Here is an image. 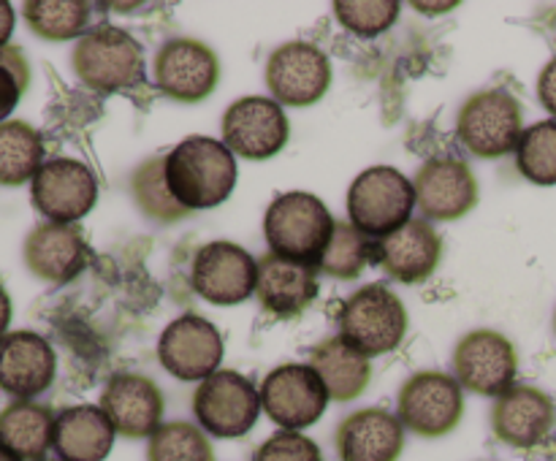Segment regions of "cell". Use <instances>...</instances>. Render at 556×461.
<instances>
[{"label": "cell", "mask_w": 556, "mask_h": 461, "mask_svg": "<svg viewBox=\"0 0 556 461\" xmlns=\"http://www.w3.org/2000/svg\"><path fill=\"white\" fill-rule=\"evenodd\" d=\"M554 331H556V312H554Z\"/></svg>", "instance_id": "b9f144b4"}, {"label": "cell", "mask_w": 556, "mask_h": 461, "mask_svg": "<svg viewBox=\"0 0 556 461\" xmlns=\"http://www.w3.org/2000/svg\"><path fill=\"white\" fill-rule=\"evenodd\" d=\"M454 377L462 388L478 396H503L516 385L519 356L514 342L492 329L470 331L454 347Z\"/></svg>", "instance_id": "30bf717a"}, {"label": "cell", "mask_w": 556, "mask_h": 461, "mask_svg": "<svg viewBox=\"0 0 556 461\" xmlns=\"http://www.w3.org/2000/svg\"><path fill=\"white\" fill-rule=\"evenodd\" d=\"M92 5L85 0H30L22 5L27 27L43 41L81 38L90 25Z\"/></svg>", "instance_id": "f1b7e54d"}, {"label": "cell", "mask_w": 556, "mask_h": 461, "mask_svg": "<svg viewBox=\"0 0 556 461\" xmlns=\"http://www.w3.org/2000/svg\"><path fill=\"white\" fill-rule=\"evenodd\" d=\"M378 264L394 277L396 282L416 285L434 274L443 258V239L427 220H410L400 231L378 239L372 247Z\"/></svg>", "instance_id": "603a6c76"}, {"label": "cell", "mask_w": 556, "mask_h": 461, "mask_svg": "<svg viewBox=\"0 0 556 461\" xmlns=\"http://www.w3.org/2000/svg\"><path fill=\"white\" fill-rule=\"evenodd\" d=\"M266 85L280 106H313L329 92L331 63L309 41H288L266 63Z\"/></svg>", "instance_id": "5bb4252c"}, {"label": "cell", "mask_w": 556, "mask_h": 461, "mask_svg": "<svg viewBox=\"0 0 556 461\" xmlns=\"http://www.w3.org/2000/svg\"><path fill=\"white\" fill-rule=\"evenodd\" d=\"M407 334V309L383 282L353 293L340 312V336L367 358L396 350Z\"/></svg>", "instance_id": "5b68a950"}, {"label": "cell", "mask_w": 556, "mask_h": 461, "mask_svg": "<svg viewBox=\"0 0 556 461\" xmlns=\"http://www.w3.org/2000/svg\"><path fill=\"white\" fill-rule=\"evenodd\" d=\"M98 407L106 412L114 432L128 439H144L161 426L163 394L144 374L123 372L109 380Z\"/></svg>", "instance_id": "ffe728a7"}, {"label": "cell", "mask_w": 556, "mask_h": 461, "mask_svg": "<svg viewBox=\"0 0 556 461\" xmlns=\"http://www.w3.org/2000/svg\"><path fill=\"white\" fill-rule=\"evenodd\" d=\"M258 282V264L233 242H210L195 253L190 285L204 302L231 307L248 302Z\"/></svg>", "instance_id": "2e32d148"}, {"label": "cell", "mask_w": 556, "mask_h": 461, "mask_svg": "<svg viewBox=\"0 0 556 461\" xmlns=\"http://www.w3.org/2000/svg\"><path fill=\"white\" fill-rule=\"evenodd\" d=\"M14 5L5 3V0H0V49L9 47V38L11 33H14Z\"/></svg>", "instance_id": "74e56055"}, {"label": "cell", "mask_w": 556, "mask_h": 461, "mask_svg": "<svg viewBox=\"0 0 556 461\" xmlns=\"http://www.w3.org/2000/svg\"><path fill=\"white\" fill-rule=\"evenodd\" d=\"M11 323V298L5 293V287L0 285V336H5V329Z\"/></svg>", "instance_id": "f35d334b"}, {"label": "cell", "mask_w": 556, "mask_h": 461, "mask_svg": "<svg viewBox=\"0 0 556 461\" xmlns=\"http://www.w3.org/2000/svg\"><path fill=\"white\" fill-rule=\"evenodd\" d=\"M253 461H324L318 445L302 432H277L255 450Z\"/></svg>", "instance_id": "d590c367"}, {"label": "cell", "mask_w": 556, "mask_h": 461, "mask_svg": "<svg viewBox=\"0 0 556 461\" xmlns=\"http://www.w3.org/2000/svg\"><path fill=\"white\" fill-rule=\"evenodd\" d=\"M30 85V65L20 47L0 49V123H9L11 112Z\"/></svg>", "instance_id": "e575fe53"}, {"label": "cell", "mask_w": 556, "mask_h": 461, "mask_svg": "<svg viewBox=\"0 0 556 461\" xmlns=\"http://www.w3.org/2000/svg\"><path fill=\"white\" fill-rule=\"evenodd\" d=\"M114 434L101 407L74 405L54 415L52 448L60 461H103L112 453Z\"/></svg>", "instance_id": "d4e9b609"}, {"label": "cell", "mask_w": 556, "mask_h": 461, "mask_svg": "<svg viewBox=\"0 0 556 461\" xmlns=\"http://www.w3.org/2000/svg\"><path fill=\"white\" fill-rule=\"evenodd\" d=\"M43 461H60V459H43Z\"/></svg>", "instance_id": "7bdbcfd3"}, {"label": "cell", "mask_w": 556, "mask_h": 461, "mask_svg": "<svg viewBox=\"0 0 556 461\" xmlns=\"http://www.w3.org/2000/svg\"><path fill=\"white\" fill-rule=\"evenodd\" d=\"M462 412V385L445 372H416L400 388L396 418L418 437H445L459 426Z\"/></svg>", "instance_id": "ba28073f"}, {"label": "cell", "mask_w": 556, "mask_h": 461, "mask_svg": "<svg viewBox=\"0 0 556 461\" xmlns=\"http://www.w3.org/2000/svg\"><path fill=\"white\" fill-rule=\"evenodd\" d=\"M525 133L521 103L505 90H481L462 103L456 136L476 157H503L516 152Z\"/></svg>", "instance_id": "8992f818"}, {"label": "cell", "mask_w": 556, "mask_h": 461, "mask_svg": "<svg viewBox=\"0 0 556 461\" xmlns=\"http://www.w3.org/2000/svg\"><path fill=\"white\" fill-rule=\"evenodd\" d=\"M155 87L177 103H199L215 92L220 81V60L199 38H168L152 65Z\"/></svg>", "instance_id": "8fae6325"}, {"label": "cell", "mask_w": 556, "mask_h": 461, "mask_svg": "<svg viewBox=\"0 0 556 461\" xmlns=\"http://www.w3.org/2000/svg\"><path fill=\"white\" fill-rule=\"evenodd\" d=\"M33 206L49 222L76 226L98 201V179L90 168L74 157L47 161L30 182Z\"/></svg>", "instance_id": "4fadbf2b"}, {"label": "cell", "mask_w": 556, "mask_h": 461, "mask_svg": "<svg viewBox=\"0 0 556 461\" xmlns=\"http://www.w3.org/2000/svg\"><path fill=\"white\" fill-rule=\"evenodd\" d=\"M337 220L329 206L313 193L291 190L277 195L264 217L266 244L275 255L315 266L334 233Z\"/></svg>", "instance_id": "7a4b0ae2"}, {"label": "cell", "mask_w": 556, "mask_h": 461, "mask_svg": "<svg viewBox=\"0 0 556 461\" xmlns=\"http://www.w3.org/2000/svg\"><path fill=\"white\" fill-rule=\"evenodd\" d=\"M291 125L275 98L248 95L223 114V144L248 161H269L288 144Z\"/></svg>", "instance_id": "7c38bea8"}, {"label": "cell", "mask_w": 556, "mask_h": 461, "mask_svg": "<svg viewBox=\"0 0 556 461\" xmlns=\"http://www.w3.org/2000/svg\"><path fill=\"white\" fill-rule=\"evenodd\" d=\"M416 190L394 166H372L353 179L348 190V217L364 236L383 239L413 220Z\"/></svg>", "instance_id": "277c9868"}, {"label": "cell", "mask_w": 556, "mask_h": 461, "mask_svg": "<svg viewBox=\"0 0 556 461\" xmlns=\"http://www.w3.org/2000/svg\"><path fill=\"white\" fill-rule=\"evenodd\" d=\"M261 390L237 369H217L201 380L193 394V412L206 434L220 439L244 437L258 423Z\"/></svg>", "instance_id": "52a82bcc"}, {"label": "cell", "mask_w": 556, "mask_h": 461, "mask_svg": "<svg viewBox=\"0 0 556 461\" xmlns=\"http://www.w3.org/2000/svg\"><path fill=\"white\" fill-rule=\"evenodd\" d=\"M255 296L264 304L266 312L277 318L302 315L318 296V269L275 253L264 255L258 260Z\"/></svg>", "instance_id": "cb8c5ba5"}, {"label": "cell", "mask_w": 556, "mask_h": 461, "mask_svg": "<svg viewBox=\"0 0 556 461\" xmlns=\"http://www.w3.org/2000/svg\"><path fill=\"white\" fill-rule=\"evenodd\" d=\"M556 407L546 390L535 385H514L497 396L492 407V432L510 448H535L552 434Z\"/></svg>", "instance_id": "ac0fdd59"}, {"label": "cell", "mask_w": 556, "mask_h": 461, "mask_svg": "<svg viewBox=\"0 0 556 461\" xmlns=\"http://www.w3.org/2000/svg\"><path fill=\"white\" fill-rule=\"evenodd\" d=\"M163 166H166V155L150 157V161L141 163L134 171V177H130V195H134L141 215L150 217V220L177 222L188 217L190 212L179 206L177 199L168 193L166 168Z\"/></svg>", "instance_id": "f546056e"}, {"label": "cell", "mask_w": 556, "mask_h": 461, "mask_svg": "<svg viewBox=\"0 0 556 461\" xmlns=\"http://www.w3.org/2000/svg\"><path fill=\"white\" fill-rule=\"evenodd\" d=\"M538 98H541L543 108L552 112V117L556 119V57L548 60L546 68L538 76Z\"/></svg>", "instance_id": "8d00e7d4"}, {"label": "cell", "mask_w": 556, "mask_h": 461, "mask_svg": "<svg viewBox=\"0 0 556 461\" xmlns=\"http://www.w3.org/2000/svg\"><path fill=\"white\" fill-rule=\"evenodd\" d=\"M516 166L521 177L541 188L556 184V119L530 125L516 146Z\"/></svg>", "instance_id": "1f68e13d"}, {"label": "cell", "mask_w": 556, "mask_h": 461, "mask_svg": "<svg viewBox=\"0 0 556 461\" xmlns=\"http://www.w3.org/2000/svg\"><path fill=\"white\" fill-rule=\"evenodd\" d=\"M157 358L172 377L195 383L217 372L223 361V336L206 318L185 312L163 329Z\"/></svg>", "instance_id": "9a60e30c"}, {"label": "cell", "mask_w": 556, "mask_h": 461, "mask_svg": "<svg viewBox=\"0 0 556 461\" xmlns=\"http://www.w3.org/2000/svg\"><path fill=\"white\" fill-rule=\"evenodd\" d=\"M337 20L345 30L356 33L362 38H375L389 30L400 16L396 0H345L334 3Z\"/></svg>", "instance_id": "836d02e7"}, {"label": "cell", "mask_w": 556, "mask_h": 461, "mask_svg": "<svg viewBox=\"0 0 556 461\" xmlns=\"http://www.w3.org/2000/svg\"><path fill=\"white\" fill-rule=\"evenodd\" d=\"M372 247L375 244L369 242V236H364L356 226L337 222L329 244L320 253V258L315 260V269L334 277V280H356L367 269Z\"/></svg>", "instance_id": "4dcf8cb0"}, {"label": "cell", "mask_w": 556, "mask_h": 461, "mask_svg": "<svg viewBox=\"0 0 556 461\" xmlns=\"http://www.w3.org/2000/svg\"><path fill=\"white\" fill-rule=\"evenodd\" d=\"M456 3H443V5H427V3H416V9H421V11H451L454 9Z\"/></svg>", "instance_id": "ab89813d"}, {"label": "cell", "mask_w": 556, "mask_h": 461, "mask_svg": "<svg viewBox=\"0 0 556 461\" xmlns=\"http://www.w3.org/2000/svg\"><path fill=\"white\" fill-rule=\"evenodd\" d=\"M309 367L324 380L329 399L353 401L367 390L372 380V363L364 353L348 345L342 336H331L309 350Z\"/></svg>", "instance_id": "484cf974"}, {"label": "cell", "mask_w": 556, "mask_h": 461, "mask_svg": "<svg viewBox=\"0 0 556 461\" xmlns=\"http://www.w3.org/2000/svg\"><path fill=\"white\" fill-rule=\"evenodd\" d=\"M261 407L286 432H302L324 418L329 390L309 363H282L261 383Z\"/></svg>", "instance_id": "9c48e42d"}, {"label": "cell", "mask_w": 556, "mask_h": 461, "mask_svg": "<svg viewBox=\"0 0 556 461\" xmlns=\"http://www.w3.org/2000/svg\"><path fill=\"white\" fill-rule=\"evenodd\" d=\"M58 358L52 345L36 331H11L0 336V390L14 399H33L52 385Z\"/></svg>", "instance_id": "d6986e66"}, {"label": "cell", "mask_w": 556, "mask_h": 461, "mask_svg": "<svg viewBox=\"0 0 556 461\" xmlns=\"http://www.w3.org/2000/svg\"><path fill=\"white\" fill-rule=\"evenodd\" d=\"M43 166L41 133L25 119L0 123V188L33 182Z\"/></svg>", "instance_id": "83f0119b"}, {"label": "cell", "mask_w": 556, "mask_h": 461, "mask_svg": "<svg viewBox=\"0 0 556 461\" xmlns=\"http://www.w3.org/2000/svg\"><path fill=\"white\" fill-rule=\"evenodd\" d=\"M147 461H215V450L201 426L188 421H168L161 423L150 437Z\"/></svg>", "instance_id": "d6a6232c"}, {"label": "cell", "mask_w": 556, "mask_h": 461, "mask_svg": "<svg viewBox=\"0 0 556 461\" xmlns=\"http://www.w3.org/2000/svg\"><path fill=\"white\" fill-rule=\"evenodd\" d=\"M54 415L47 405L14 399L0 410V443L22 461H43L52 448Z\"/></svg>", "instance_id": "4316f807"}, {"label": "cell", "mask_w": 556, "mask_h": 461, "mask_svg": "<svg viewBox=\"0 0 556 461\" xmlns=\"http://www.w3.org/2000/svg\"><path fill=\"white\" fill-rule=\"evenodd\" d=\"M168 193L188 212L215 209L233 193L237 155L210 136H188L166 155Z\"/></svg>", "instance_id": "6da1fadb"}, {"label": "cell", "mask_w": 556, "mask_h": 461, "mask_svg": "<svg viewBox=\"0 0 556 461\" xmlns=\"http://www.w3.org/2000/svg\"><path fill=\"white\" fill-rule=\"evenodd\" d=\"M416 206L427 220H459L478 204V179L459 157H434L413 179Z\"/></svg>", "instance_id": "e0dca14e"}, {"label": "cell", "mask_w": 556, "mask_h": 461, "mask_svg": "<svg viewBox=\"0 0 556 461\" xmlns=\"http://www.w3.org/2000/svg\"><path fill=\"white\" fill-rule=\"evenodd\" d=\"M87 242L79 226L41 222L22 244V260L33 277L52 285L71 282L87 266Z\"/></svg>", "instance_id": "44dd1931"}, {"label": "cell", "mask_w": 556, "mask_h": 461, "mask_svg": "<svg viewBox=\"0 0 556 461\" xmlns=\"http://www.w3.org/2000/svg\"><path fill=\"white\" fill-rule=\"evenodd\" d=\"M0 461H22V459L14 453V450H9L3 443H0Z\"/></svg>", "instance_id": "60d3db41"}, {"label": "cell", "mask_w": 556, "mask_h": 461, "mask_svg": "<svg viewBox=\"0 0 556 461\" xmlns=\"http://www.w3.org/2000/svg\"><path fill=\"white\" fill-rule=\"evenodd\" d=\"M340 461H396L405 448V426L383 407L356 410L337 426Z\"/></svg>", "instance_id": "7402d4cb"}, {"label": "cell", "mask_w": 556, "mask_h": 461, "mask_svg": "<svg viewBox=\"0 0 556 461\" xmlns=\"http://www.w3.org/2000/svg\"><path fill=\"white\" fill-rule=\"evenodd\" d=\"M71 65L81 85L98 92L130 90L144 81V49L130 33L114 25H96L76 41Z\"/></svg>", "instance_id": "3957f363"}]
</instances>
